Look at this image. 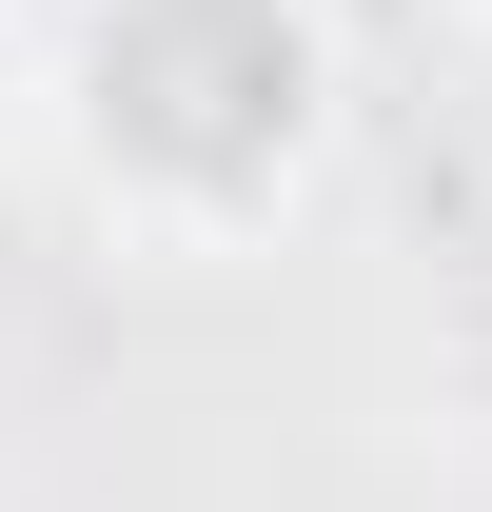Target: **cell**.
Returning a JSON list of instances; mask_svg holds the SVG:
<instances>
[{
	"label": "cell",
	"mask_w": 492,
	"mask_h": 512,
	"mask_svg": "<svg viewBox=\"0 0 492 512\" xmlns=\"http://www.w3.org/2000/svg\"><path fill=\"white\" fill-rule=\"evenodd\" d=\"M60 178L138 256H256L296 237L335 138H355V40L335 0H79L40 40Z\"/></svg>",
	"instance_id": "obj_1"
},
{
	"label": "cell",
	"mask_w": 492,
	"mask_h": 512,
	"mask_svg": "<svg viewBox=\"0 0 492 512\" xmlns=\"http://www.w3.org/2000/svg\"><path fill=\"white\" fill-rule=\"evenodd\" d=\"M60 119V99H40V40H20V20H0V178H20V138Z\"/></svg>",
	"instance_id": "obj_2"
}]
</instances>
